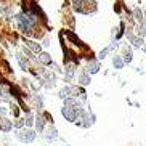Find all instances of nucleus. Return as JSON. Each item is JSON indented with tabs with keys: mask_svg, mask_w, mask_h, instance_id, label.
I'll use <instances>...</instances> for the list:
<instances>
[{
	"mask_svg": "<svg viewBox=\"0 0 146 146\" xmlns=\"http://www.w3.org/2000/svg\"><path fill=\"white\" fill-rule=\"evenodd\" d=\"M72 2H74V7H76V10H77V11H80V13H88L84 3H87L88 7H90V8L96 10V7H95V2H93V0H72Z\"/></svg>",
	"mask_w": 146,
	"mask_h": 146,
	"instance_id": "1",
	"label": "nucleus"
}]
</instances>
